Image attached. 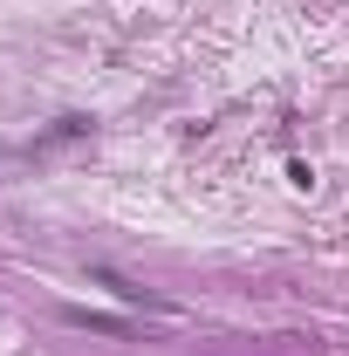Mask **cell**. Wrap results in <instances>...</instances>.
Wrapping results in <instances>:
<instances>
[{
	"label": "cell",
	"instance_id": "cell-1",
	"mask_svg": "<svg viewBox=\"0 0 349 356\" xmlns=\"http://www.w3.org/2000/svg\"><path fill=\"white\" fill-rule=\"evenodd\" d=\"M69 329H89V336H131V322H117V315H96V309H62Z\"/></svg>",
	"mask_w": 349,
	"mask_h": 356
}]
</instances>
